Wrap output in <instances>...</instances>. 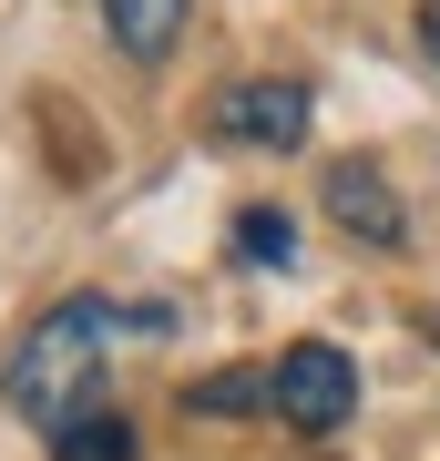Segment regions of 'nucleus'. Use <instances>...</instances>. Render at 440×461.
<instances>
[{"label":"nucleus","mask_w":440,"mask_h":461,"mask_svg":"<svg viewBox=\"0 0 440 461\" xmlns=\"http://www.w3.org/2000/svg\"><path fill=\"white\" fill-rule=\"evenodd\" d=\"M113 339H164V308H113V297H62L31 318V339L11 348V411L31 430H62L93 411L113 379Z\"/></svg>","instance_id":"1"},{"label":"nucleus","mask_w":440,"mask_h":461,"mask_svg":"<svg viewBox=\"0 0 440 461\" xmlns=\"http://www.w3.org/2000/svg\"><path fill=\"white\" fill-rule=\"evenodd\" d=\"M348 411H359V369H348V348H328V339L277 348V420L287 430L328 441V430H348Z\"/></svg>","instance_id":"2"},{"label":"nucleus","mask_w":440,"mask_h":461,"mask_svg":"<svg viewBox=\"0 0 440 461\" xmlns=\"http://www.w3.org/2000/svg\"><path fill=\"white\" fill-rule=\"evenodd\" d=\"M308 83H236V93H215V133L226 144H266V154H287L297 133H308Z\"/></svg>","instance_id":"3"},{"label":"nucleus","mask_w":440,"mask_h":461,"mask_svg":"<svg viewBox=\"0 0 440 461\" xmlns=\"http://www.w3.org/2000/svg\"><path fill=\"white\" fill-rule=\"evenodd\" d=\"M328 215H338L359 247H400V195H390V175L379 165H328Z\"/></svg>","instance_id":"4"},{"label":"nucleus","mask_w":440,"mask_h":461,"mask_svg":"<svg viewBox=\"0 0 440 461\" xmlns=\"http://www.w3.org/2000/svg\"><path fill=\"white\" fill-rule=\"evenodd\" d=\"M103 21H113V51L164 62V51L184 41V21H195V0H103Z\"/></svg>","instance_id":"5"},{"label":"nucleus","mask_w":440,"mask_h":461,"mask_svg":"<svg viewBox=\"0 0 440 461\" xmlns=\"http://www.w3.org/2000/svg\"><path fill=\"white\" fill-rule=\"evenodd\" d=\"M51 461H133V420L113 411V400H93V411H72L62 430H51Z\"/></svg>","instance_id":"6"},{"label":"nucleus","mask_w":440,"mask_h":461,"mask_svg":"<svg viewBox=\"0 0 440 461\" xmlns=\"http://www.w3.org/2000/svg\"><path fill=\"white\" fill-rule=\"evenodd\" d=\"M184 411L195 420H246V411H277V369H215L184 390Z\"/></svg>","instance_id":"7"},{"label":"nucleus","mask_w":440,"mask_h":461,"mask_svg":"<svg viewBox=\"0 0 440 461\" xmlns=\"http://www.w3.org/2000/svg\"><path fill=\"white\" fill-rule=\"evenodd\" d=\"M236 257H246V267H287V257H297V215H287V205H246V215H236Z\"/></svg>","instance_id":"8"},{"label":"nucleus","mask_w":440,"mask_h":461,"mask_svg":"<svg viewBox=\"0 0 440 461\" xmlns=\"http://www.w3.org/2000/svg\"><path fill=\"white\" fill-rule=\"evenodd\" d=\"M420 51L440 62V0H420Z\"/></svg>","instance_id":"9"},{"label":"nucleus","mask_w":440,"mask_h":461,"mask_svg":"<svg viewBox=\"0 0 440 461\" xmlns=\"http://www.w3.org/2000/svg\"><path fill=\"white\" fill-rule=\"evenodd\" d=\"M430 348H440V318H430Z\"/></svg>","instance_id":"10"}]
</instances>
